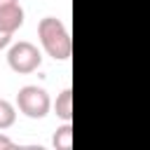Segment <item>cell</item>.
I'll return each mask as SVG.
<instances>
[{"mask_svg": "<svg viewBox=\"0 0 150 150\" xmlns=\"http://www.w3.org/2000/svg\"><path fill=\"white\" fill-rule=\"evenodd\" d=\"M54 112L56 117H61L63 122H70L73 120V91L70 89H63L56 101H54Z\"/></svg>", "mask_w": 150, "mask_h": 150, "instance_id": "cell-5", "label": "cell"}, {"mask_svg": "<svg viewBox=\"0 0 150 150\" xmlns=\"http://www.w3.org/2000/svg\"><path fill=\"white\" fill-rule=\"evenodd\" d=\"M16 108H19L26 117H30V120H42V117L49 112V108H52V98H49V94H47L42 87H38V84H26V87H21L19 94H16Z\"/></svg>", "mask_w": 150, "mask_h": 150, "instance_id": "cell-2", "label": "cell"}, {"mask_svg": "<svg viewBox=\"0 0 150 150\" xmlns=\"http://www.w3.org/2000/svg\"><path fill=\"white\" fill-rule=\"evenodd\" d=\"M7 63H9V68H12L14 73L28 75V73H33V70L40 68L42 54H40V49H38L33 42L21 40V42H16V45L9 47V52H7Z\"/></svg>", "mask_w": 150, "mask_h": 150, "instance_id": "cell-3", "label": "cell"}, {"mask_svg": "<svg viewBox=\"0 0 150 150\" xmlns=\"http://www.w3.org/2000/svg\"><path fill=\"white\" fill-rule=\"evenodd\" d=\"M12 148H14V141L7 138L5 134H0V150H12Z\"/></svg>", "mask_w": 150, "mask_h": 150, "instance_id": "cell-9", "label": "cell"}, {"mask_svg": "<svg viewBox=\"0 0 150 150\" xmlns=\"http://www.w3.org/2000/svg\"><path fill=\"white\" fill-rule=\"evenodd\" d=\"M16 2H19V0H0V9H2V7H9V5H16Z\"/></svg>", "mask_w": 150, "mask_h": 150, "instance_id": "cell-10", "label": "cell"}, {"mask_svg": "<svg viewBox=\"0 0 150 150\" xmlns=\"http://www.w3.org/2000/svg\"><path fill=\"white\" fill-rule=\"evenodd\" d=\"M9 40H12V33H9V30H5V28L0 26V49H5V47L9 45Z\"/></svg>", "mask_w": 150, "mask_h": 150, "instance_id": "cell-8", "label": "cell"}, {"mask_svg": "<svg viewBox=\"0 0 150 150\" xmlns=\"http://www.w3.org/2000/svg\"><path fill=\"white\" fill-rule=\"evenodd\" d=\"M14 122H16V108L7 98H0V131L9 129Z\"/></svg>", "mask_w": 150, "mask_h": 150, "instance_id": "cell-7", "label": "cell"}, {"mask_svg": "<svg viewBox=\"0 0 150 150\" xmlns=\"http://www.w3.org/2000/svg\"><path fill=\"white\" fill-rule=\"evenodd\" d=\"M52 145L56 150H70L73 148V127H70V122H66L63 127L56 129V134L52 138Z\"/></svg>", "mask_w": 150, "mask_h": 150, "instance_id": "cell-6", "label": "cell"}, {"mask_svg": "<svg viewBox=\"0 0 150 150\" xmlns=\"http://www.w3.org/2000/svg\"><path fill=\"white\" fill-rule=\"evenodd\" d=\"M0 26H2L5 30H9L12 35H14V30H19V28L23 26V9H21L19 2L0 9Z\"/></svg>", "mask_w": 150, "mask_h": 150, "instance_id": "cell-4", "label": "cell"}, {"mask_svg": "<svg viewBox=\"0 0 150 150\" xmlns=\"http://www.w3.org/2000/svg\"><path fill=\"white\" fill-rule=\"evenodd\" d=\"M38 38L45 47V52L54 59V61H66L73 52V42H70V33L63 26L61 19L56 16H45L38 23Z\"/></svg>", "mask_w": 150, "mask_h": 150, "instance_id": "cell-1", "label": "cell"}]
</instances>
